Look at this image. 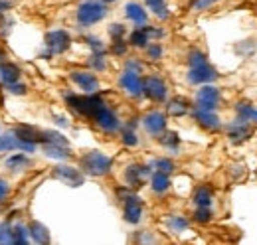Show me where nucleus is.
<instances>
[{
  "label": "nucleus",
  "instance_id": "31",
  "mask_svg": "<svg viewBox=\"0 0 257 245\" xmlns=\"http://www.w3.org/2000/svg\"><path fill=\"white\" fill-rule=\"evenodd\" d=\"M194 219H196L198 223H208V221L212 219L210 208H206V206H198V210L194 212Z\"/></svg>",
  "mask_w": 257,
  "mask_h": 245
},
{
  "label": "nucleus",
  "instance_id": "38",
  "mask_svg": "<svg viewBox=\"0 0 257 245\" xmlns=\"http://www.w3.org/2000/svg\"><path fill=\"white\" fill-rule=\"evenodd\" d=\"M91 65L95 67V69H105V54H93V58H91Z\"/></svg>",
  "mask_w": 257,
  "mask_h": 245
},
{
  "label": "nucleus",
  "instance_id": "42",
  "mask_svg": "<svg viewBox=\"0 0 257 245\" xmlns=\"http://www.w3.org/2000/svg\"><path fill=\"white\" fill-rule=\"evenodd\" d=\"M10 194V184L6 182L4 178H0V202H4Z\"/></svg>",
  "mask_w": 257,
  "mask_h": 245
},
{
  "label": "nucleus",
  "instance_id": "46",
  "mask_svg": "<svg viewBox=\"0 0 257 245\" xmlns=\"http://www.w3.org/2000/svg\"><path fill=\"white\" fill-rule=\"evenodd\" d=\"M101 2H115V0H101Z\"/></svg>",
  "mask_w": 257,
  "mask_h": 245
},
{
  "label": "nucleus",
  "instance_id": "6",
  "mask_svg": "<svg viewBox=\"0 0 257 245\" xmlns=\"http://www.w3.org/2000/svg\"><path fill=\"white\" fill-rule=\"evenodd\" d=\"M93 121H95L97 127H101L105 133H115V131H119V127H121L117 115H115L109 107H105V105L93 115Z\"/></svg>",
  "mask_w": 257,
  "mask_h": 245
},
{
  "label": "nucleus",
  "instance_id": "25",
  "mask_svg": "<svg viewBox=\"0 0 257 245\" xmlns=\"http://www.w3.org/2000/svg\"><path fill=\"white\" fill-rule=\"evenodd\" d=\"M194 202H196V206L210 208V204H212V190L208 186H200L196 190V194H194Z\"/></svg>",
  "mask_w": 257,
  "mask_h": 245
},
{
  "label": "nucleus",
  "instance_id": "18",
  "mask_svg": "<svg viewBox=\"0 0 257 245\" xmlns=\"http://www.w3.org/2000/svg\"><path fill=\"white\" fill-rule=\"evenodd\" d=\"M125 12H127L128 20H133L137 26H145V24H147V20H149V16H147L145 8H143L141 4H137V2H128L127 6H125Z\"/></svg>",
  "mask_w": 257,
  "mask_h": 245
},
{
  "label": "nucleus",
  "instance_id": "26",
  "mask_svg": "<svg viewBox=\"0 0 257 245\" xmlns=\"http://www.w3.org/2000/svg\"><path fill=\"white\" fill-rule=\"evenodd\" d=\"M30 241V231H28V227H24V225H14L12 227V243L16 245H24Z\"/></svg>",
  "mask_w": 257,
  "mask_h": 245
},
{
  "label": "nucleus",
  "instance_id": "19",
  "mask_svg": "<svg viewBox=\"0 0 257 245\" xmlns=\"http://www.w3.org/2000/svg\"><path fill=\"white\" fill-rule=\"evenodd\" d=\"M235 109H237V115L243 121H247L249 125H257V109L253 105H249V103H237Z\"/></svg>",
  "mask_w": 257,
  "mask_h": 245
},
{
  "label": "nucleus",
  "instance_id": "36",
  "mask_svg": "<svg viewBox=\"0 0 257 245\" xmlns=\"http://www.w3.org/2000/svg\"><path fill=\"white\" fill-rule=\"evenodd\" d=\"M155 166H157L161 172H166V174L174 170V162H172V160H168V158H159V160L155 162Z\"/></svg>",
  "mask_w": 257,
  "mask_h": 245
},
{
  "label": "nucleus",
  "instance_id": "21",
  "mask_svg": "<svg viewBox=\"0 0 257 245\" xmlns=\"http://www.w3.org/2000/svg\"><path fill=\"white\" fill-rule=\"evenodd\" d=\"M44 153H46V156H50V158H60V160L69 158V151H67V147H64V145L46 143L44 145Z\"/></svg>",
  "mask_w": 257,
  "mask_h": 245
},
{
  "label": "nucleus",
  "instance_id": "11",
  "mask_svg": "<svg viewBox=\"0 0 257 245\" xmlns=\"http://www.w3.org/2000/svg\"><path fill=\"white\" fill-rule=\"evenodd\" d=\"M249 135H251V125L247 121H243L241 117L227 127V137H229L231 143H241V141H245Z\"/></svg>",
  "mask_w": 257,
  "mask_h": 245
},
{
  "label": "nucleus",
  "instance_id": "22",
  "mask_svg": "<svg viewBox=\"0 0 257 245\" xmlns=\"http://www.w3.org/2000/svg\"><path fill=\"white\" fill-rule=\"evenodd\" d=\"M151 184H153V190L155 192H166L168 190V186H170V178H168V174L166 172H161V170H157L155 174H153V178H151Z\"/></svg>",
  "mask_w": 257,
  "mask_h": 245
},
{
  "label": "nucleus",
  "instance_id": "40",
  "mask_svg": "<svg viewBox=\"0 0 257 245\" xmlns=\"http://www.w3.org/2000/svg\"><path fill=\"white\" fill-rule=\"evenodd\" d=\"M109 34H111V38H113V40L123 38V34H125V26H123V24H113V26L109 28Z\"/></svg>",
  "mask_w": 257,
  "mask_h": 245
},
{
  "label": "nucleus",
  "instance_id": "41",
  "mask_svg": "<svg viewBox=\"0 0 257 245\" xmlns=\"http://www.w3.org/2000/svg\"><path fill=\"white\" fill-rule=\"evenodd\" d=\"M6 87H8V93H12V95H24V93L28 91L26 85H20L18 81H16V83H10V85H6Z\"/></svg>",
  "mask_w": 257,
  "mask_h": 245
},
{
  "label": "nucleus",
  "instance_id": "23",
  "mask_svg": "<svg viewBox=\"0 0 257 245\" xmlns=\"http://www.w3.org/2000/svg\"><path fill=\"white\" fill-rule=\"evenodd\" d=\"M168 113L172 115V117H182V115H186L188 113V101L186 99H172L170 103H168Z\"/></svg>",
  "mask_w": 257,
  "mask_h": 245
},
{
  "label": "nucleus",
  "instance_id": "24",
  "mask_svg": "<svg viewBox=\"0 0 257 245\" xmlns=\"http://www.w3.org/2000/svg\"><path fill=\"white\" fill-rule=\"evenodd\" d=\"M30 160L24 156V154H12L8 160H6V168L12 170V172H18V170H24V166H28Z\"/></svg>",
  "mask_w": 257,
  "mask_h": 245
},
{
  "label": "nucleus",
  "instance_id": "34",
  "mask_svg": "<svg viewBox=\"0 0 257 245\" xmlns=\"http://www.w3.org/2000/svg\"><path fill=\"white\" fill-rule=\"evenodd\" d=\"M0 243H12V225L10 223L0 225Z\"/></svg>",
  "mask_w": 257,
  "mask_h": 245
},
{
  "label": "nucleus",
  "instance_id": "20",
  "mask_svg": "<svg viewBox=\"0 0 257 245\" xmlns=\"http://www.w3.org/2000/svg\"><path fill=\"white\" fill-rule=\"evenodd\" d=\"M28 231H30V237H32L36 243H48V241H50V233H48V229H46L42 223H38V221L30 223Z\"/></svg>",
  "mask_w": 257,
  "mask_h": 245
},
{
  "label": "nucleus",
  "instance_id": "10",
  "mask_svg": "<svg viewBox=\"0 0 257 245\" xmlns=\"http://www.w3.org/2000/svg\"><path fill=\"white\" fill-rule=\"evenodd\" d=\"M123 202H125V219H127L128 223H139L141 221V215H143V204H141V200L135 196V194H128L123 198Z\"/></svg>",
  "mask_w": 257,
  "mask_h": 245
},
{
  "label": "nucleus",
  "instance_id": "4",
  "mask_svg": "<svg viewBox=\"0 0 257 245\" xmlns=\"http://www.w3.org/2000/svg\"><path fill=\"white\" fill-rule=\"evenodd\" d=\"M220 105V91L212 85L202 87L196 95V109H204V111H216Z\"/></svg>",
  "mask_w": 257,
  "mask_h": 245
},
{
  "label": "nucleus",
  "instance_id": "37",
  "mask_svg": "<svg viewBox=\"0 0 257 245\" xmlns=\"http://www.w3.org/2000/svg\"><path fill=\"white\" fill-rule=\"evenodd\" d=\"M188 63H190V67H198V65L208 63V61H206V56H204L202 52H192V54L188 56Z\"/></svg>",
  "mask_w": 257,
  "mask_h": 245
},
{
  "label": "nucleus",
  "instance_id": "27",
  "mask_svg": "<svg viewBox=\"0 0 257 245\" xmlns=\"http://www.w3.org/2000/svg\"><path fill=\"white\" fill-rule=\"evenodd\" d=\"M18 145H20V139L14 135V133H6L4 137H0V151H16L18 149Z\"/></svg>",
  "mask_w": 257,
  "mask_h": 245
},
{
  "label": "nucleus",
  "instance_id": "44",
  "mask_svg": "<svg viewBox=\"0 0 257 245\" xmlns=\"http://www.w3.org/2000/svg\"><path fill=\"white\" fill-rule=\"evenodd\" d=\"M12 8V4L10 2H6V0H0V14H4L6 10H10Z\"/></svg>",
  "mask_w": 257,
  "mask_h": 245
},
{
  "label": "nucleus",
  "instance_id": "13",
  "mask_svg": "<svg viewBox=\"0 0 257 245\" xmlns=\"http://www.w3.org/2000/svg\"><path fill=\"white\" fill-rule=\"evenodd\" d=\"M54 176L62 182L69 184V186H81L83 184V174L77 170V168H71V166H58L54 170Z\"/></svg>",
  "mask_w": 257,
  "mask_h": 245
},
{
  "label": "nucleus",
  "instance_id": "16",
  "mask_svg": "<svg viewBox=\"0 0 257 245\" xmlns=\"http://www.w3.org/2000/svg\"><path fill=\"white\" fill-rule=\"evenodd\" d=\"M0 79L4 85H10V83H16L20 79V69L10 63V61L0 60Z\"/></svg>",
  "mask_w": 257,
  "mask_h": 245
},
{
  "label": "nucleus",
  "instance_id": "35",
  "mask_svg": "<svg viewBox=\"0 0 257 245\" xmlns=\"http://www.w3.org/2000/svg\"><path fill=\"white\" fill-rule=\"evenodd\" d=\"M111 52H113L115 56H125V52H127V44H125V40H123V38L113 40V48H111Z\"/></svg>",
  "mask_w": 257,
  "mask_h": 245
},
{
  "label": "nucleus",
  "instance_id": "32",
  "mask_svg": "<svg viewBox=\"0 0 257 245\" xmlns=\"http://www.w3.org/2000/svg\"><path fill=\"white\" fill-rule=\"evenodd\" d=\"M123 143L127 145V147H137L139 145V139H137V133L133 131V127H127L125 131H123Z\"/></svg>",
  "mask_w": 257,
  "mask_h": 245
},
{
  "label": "nucleus",
  "instance_id": "7",
  "mask_svg": "<svg viewBox=\"0 0 257 245\" xmlns=\"http://www.w3.org/2000/svg\"><path fill=\"white\" fill-rule=\"evenodd\" d=\"M143 93L153 101H164L168 89H166V83L161 77H147L143 81Z\"/></svg>",
  "mask_w": 257,
  "mask_h": 245
},
{
  "label": "nucleus",
  "instance_id": "1",
  "mask_svg": "<svg viewBox=\"0 0 257 245\" xmlns=\"http://www.w3.org/2000/svg\"><path fill=\"white\" fill-rule=\"evenodd\" d=\"M67 105H69L75 113L93 119V115H95L105 103H103V99H101L99 95H95V93H87V95H83V97L67 95Z\"/></svg>",
  "mask_w": 257,
  "mask_h": 245
},
{
  "label": "nucleus",
  "instance_id": "17",
  "mask_svg": "<svg viewBox=\"0 0 257 245\" xmlns=\"http://www.w3.org/2000/svg\"><path fill=\"white\" fill-rule=\"evenodd\" d=\"M149 174H151V168L149 166H128L127 174H125V180H127L128 186L137 188V186L143 184L145 176H149Z\"/></svg>",
  "mask_w": 257,
  "mask_h": 245
},
{
  "label": "nucleus",
  "instance_id": "28",
  "mask_svg": "<svg viewBox=\"0 0 257 245\" xmlns=\"http://www.w3.org/2000/svg\"><path fill=\"white\" fill-rule=\"evenodd\" d=\"M149 34L145 30V26H139V30H135L131 34V44L135 46V48H147V44H149Z\"/></svg>",
  "mask_w": 257,
  "mask_h": 245
},
{
  "label": "nucleus",
  "instance_id": "39",
  "mask_svg": "<svg viewBox=\"0 0 257 245\" xmlns=\"http://www.w3.org/2000/svg\"><path fill=\"white\" fill-rule=\"evenodd\" d=\"M147 54H149V58H153V60H161L162 48L161 46H157V44H153V46L147 48Z\"/></svg>",
  "mask_w": 257,
  "mask_h": 245
},
{
  "label": "nucleus",
  "instance_id": "2",
  "mask_svg": "<svg viewBox=\"0 0 257 245\" xmlns=\"http://www.w3.org/2000/svg\"><path fill=\"white\" fill-rule=\"evenodd\" d=\"M107 16V6L101 0H85L77 8V22L81 26H91Z\"/></svg>",
  "mask_w": 257,
  "mask_h": 245
},
{
  "label": "nucleus",
  "instance_id": "15",
  "mask_svg": "<svg viewBox=\"0 0 257 245\" xmlns=\"http://www.w3.org/2000/svg\"><path fill=\"white\" fill-rule=\"evenodd\" d=\"M194 119L198 121L200 127H204V129H210V131H216V129H220V119H218V115L214 113V111H204V109H196L194 111Z\"/></svg>",
  "mask_w": 257,
  "mask_h": 245
},
{
  "label": "nucleus",
  "instance_id": "45",
  "mask_svg": "<svg viewBox=\"0 0 257 245\" xmlns=\"http://www.w3.org/2000/svg\"><path fill=\"white\" fill-rule=\"evenodd\" d=\"M153 2H157V0H147V4H153Z\"/></svg>",
  "mask_w": 257,
  "mask_h": 245
},
{
  "label": "nucleus",
  "instance_id": "9",
  "mask_svg": "<svg viewBox=\"0 0 257 245\" xmlns=\"http://www.w3.org/2000/svg\"><path fill=\"white\" fill-rule=\"evenodd\" d=\"M71 81L79 85V89H83L85 93H95L99 89L97 77L89 71H71Z\"/></svg>",
  "mask_w": 257,
  "mask_h": 245
},
{
  "label": "nucleus",
  "instance_id": "12",
  "mask_svg": "<svg viewBox=\"0 0 257 245\" xmlns=\"http://www.w3.org/2000/svg\"><path fill=\"white\" fill-rule=\"evenodd\" d=\"M119 83H121V87H123L125 91L131 93V95H135V97L143 93V79H141L139 73L133 71V69H127V71L121 75Z\"/></svg>",
  "mask_w": 257,
  "mask_h": 245
},
{
  "label": "nucleus",
  "instance_id": "8",
  "mask_svg": "<svg viewBox=\"0 0 257 245\" xmlns=\"http://www.w3.org/2000/svg\"><path fill=\"white\" fill-rule=\"evenodd\" d=\"M218 77V73H216V69L214 67H210L208 63H202V65H198V67H190V73H188V81L190 83H210V81H214Z\"/></svg>",
  "mask_w": 257,
  "mask_h": 245
},
{
  "label": "nucleus",
  "instance_id": "3",
  "mask_svg": "<svg viewBox=\"0 0 257 245\" xmlns=\"http://www.w3.org/2000/svg\"><path fill=\"white\" fill-rule=\"evenodd\" d=\"M81 166H83V170H85L87 174H91V176H105V174L111 172L113 162H111L109 156H105L103 153L91 151V153H87L81 158Z\"/></svg>",
  "mask_w": 257,
  "mask_h": 245
},
{
  "label": "nucleus",
  "instance_id": "30",
  "mask_svg": "<svg viewBox=\"0 0 257 245\" xmlns=\"http://www.w3.org/2000/svg\"><path fill=\"white\" fill-rule=\"evenodd\" d=\"M161 143L166 149H174V151H176L180 141H178V135H176V133H164L161 137Z\"/></svg>",
  "mask_w": 257,
  "mask_h": 245
},
{
  "label": "nucleus",
  "instance_id": "33",
  "mask_svg": "<svg viewBox=\"0 0 257 245\" xmlns=\"http://www.w3.org/2000/svg\"><path fill=\"white\" fill-rule=\"evenodd\" d=\"M149 6H151V10H153L159 18H168V8H166L164 0H157V2H153V4H149Z\"/></svg>",
  "mask_w": 257,
  "mask_h": 245
},
{
  "label": "nucleus",
  "instance_id": "14",
  "mask_svg": "<svg viewBox=\"0 0 257 245\" xmlns=\"http://www.w3.org/2000/svg\"><path fill=\"white\" fill-rule=\"evenodd\" d=\"M143 125L151 135H162L166 129V117L161 111H153L143 119Z\"/></svg>",
  "mask_w": 257,
  "mask_h": 245
},
{
  "label": "nucleus",
  "instance_id": "43",
  "mask_svg": "<svg viewBox=\"0 0 257 245\" xmlns=\"http://www.w3.org/2000/svg\"><path fill=\"white\" fill-rule=\"evenodd\" d=\"M214 2H218V0H196L192 4V8L194 10H206L208 6H212Z\"/></svg>",
  "mask_w": 257,
  "mask_h": 245
},
{
  "label": "nucleus",
  "instance_id": "29",
  "mask_svg": "<svg viewBox=\"0 0 257 245\" xmlns=\"http://www.w3.org/2000/svg\"><path fill=\"white\" fill-rule=\"evenodd\" d=\"M166 223H168V227H170L174 233H180V231L188 229V219L182 217V215H172V217H168Z\"/></svg>",
  "mask_w": 257,
  "mask_h": 245
},
{
  "label": "nucleus",
  "instance_id": "5",
  "mask_svg": "<svg viewBox=\"0 0 257 245\" xmlns=\"http://www.w3.org/2000/svg\"><path fill=\"white\" fill-rule=\"evenodd\" d=\"M71 38L65 30H54L46 36V46H48V56L54 54H64L65 50L69 48Z\"/></svg>",
  "mask_w": 257,
  "mask_h": 245
}]
</instances>
